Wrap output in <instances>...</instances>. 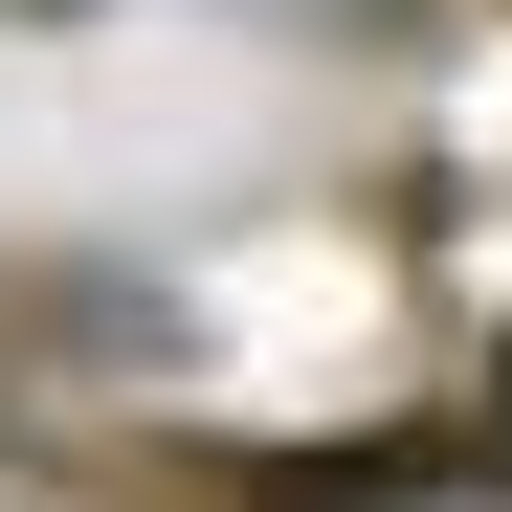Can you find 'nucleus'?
I'll use <instances>...</instances> for the list:
<instances>
[{"mask_svg":"<svg viewBox=\"0 0 512 512\" xmlns=\"http://www.w3.org/2000/svg\"><path fill=\"white\" fill-rule=\"evenodd\" d=\"M490 401H512V357H490Z\"/></svg>","mask_w":512,"mask_h":512,"instance_id":"nucleus-1","label":"nucleus"}]
</instances>
